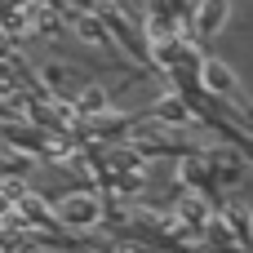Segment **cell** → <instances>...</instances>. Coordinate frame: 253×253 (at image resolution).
<instances>
[{
    "mask_svg": "<svg viewBox=\"0 0 253 253\" xmlns=\"http://www.w3.org/2000/svg\"><path fill=\"white\" fill-rule=\"evenodd\" d=\"M58 213H62L71 227H89V222L98 218V200H93V196H71V200L58 205Z\"/></svg>",
    "mask_w": 253,
    "mask_h": 253,
    "instance_id": "1",
    "label": "cell"
},
{
    "mask_svg": "<svg viewBox=\"0 0 253 253\" xmlns=\"http://www.w3.org/2000/svg\"><path fill=\"white\" fill-rule=\"evenodd\" d=\"M222 18H227V0H200V9H196V31H200V36H213V31L222 27Z\"/></svg>",
    "mask_w": 253,
    "mask_h": 253,
    "instance_id": "2",
    "label": "cell"
},
{
    "mask_svg": "<svg viewBox=\"0 0 253 253\" xmlns=\"http://www.w3.org/2000/svg\"><path fill=\"white\" fill-rule=\"evenodd\" d=\"M102 107H107V93L102 89H84L80 93V111H102Z\"/></svg>",
    "mask_w": 253,
    "mask_h": 253,
    "instance_id": "4",
    "label": "cell"
},
{
    "mask_svg": "<svg viewBox=\"0 0 253 253\" xmlns=\"http://www.w3.org/2000/svg\"><path fill=\"white\" fill-rule=\"evenodd\" d=\"M205 84L218 89V93H231V89H236V80H231V71H227L222 62H205Z\"/></svg>",
    "mask_w": 253,
    "mask_h": 253,
    "instance_id": "3",
    "label": "cell"
}]
</instances>
